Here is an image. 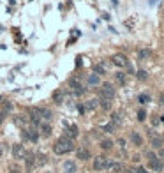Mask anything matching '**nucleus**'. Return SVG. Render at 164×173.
Listing matches in <instances>:
<instances>
[{"instance_id":"obj_11","label":"nucleus","mask_w":164,"mask_h":173,"mask_svg":"<svg viewBox=\"0 0 164 173\" xmlns=\"http://www.w3.org/2000/svg\"><path fill=\"white\" fill-rule=\"evenodd\" d=\"M67 136H69V138H76V136H78V127H76V125H71V127L67 129Z\"/></svg>"},{"instance_id":"obj_27","label":"nucleus","mask_w":164,"mask_h":173,"mask_svg":"<svg viewBox=\"0 0 164 173\" xmlns=\"http://www.w3.org/2000/svg\"><path fill=\"white\" fill-rule=\"evenodd\" d=\"M11 173H19V170L16 166H11Z\"/></svg>"},{"instance_id":"obj_16","label":"nucleus","mask_w":164,"mask_h":173,"mask_svg":"<svg viewBox=\"0 0 164 173\" xmlns=\"http://www.w3.org/2000/svg\"><path fill=\"white\" fill-rule=\"evenodd\" d=\"M88 83H90V85H99V76H97V74L88 76Z\"/></svg>"},{"instance_id":"obj_4","label":"nucleus","mask_w":164,"mask_h":173,"mask_svg":"<svg viewBox=\"0 0 164 173\" xmlns=\"http://www.w3.org/2000/svg\"><path fill=\"white\" fill-rule=\"evenodd\" d=\"M108 164H109V161H108V157H95V161H94V168L95 170H104V168H108Z\"/></svg>"},{"instance_id":"obj_32","label":"nucleus","mask_w":164,"mask_h":173,"mask_svg":"<svg viewBox=\"0 0 164 173\" xmlns=\"http://www.w3.org/2000/svg\"><path fill=\"white\" fill-rule=\"evenodd\" d=\"M0 124H2V115H0Z\"/></svg>"},{"instance_id":"obj_14","label":"nucleus","mask_w":164,"mask_h":173,"mask_svg":"<svg viewBox=\"0 0 164 173\" xmlns=\"http://www.w3.org/2000/svg\"><path fill=\"white\" fill-rule=\"evenodd\" d=\"M132 141H134V145H138V147H140V145L143 143L141 136H140V134H136V133H132Z\"/></svg>"},{"instance_id":"obj_10","label":"nucleus","mask_w":164,"mask_h":173,"mask_svg":"<svg viewBox=\"0 0 164 173\" xmlns=\"http://www.w3.org/2000/svg\"><path fill=\"white\" fill-rule=\"evenodd\" d=\"M25 159H27V166H28V170H30V168L36 164V155H34V154H27Z\"/></svg>"},{"instance_id":"obj_21","label":"nucleus","mask_w":164,"mask_h":173,"mask_svg":"<svg viewBox=\"0 0 164 173\" xmlns=\"http://www.w3.org/2000/svg\"><path fill=\"white\" fill-rule=\"evenodd\" d=\"M53 97H55V102H62V92H55Z\"/></svg>"},{"instance_id":"obj_22","label":"nucleus","mask_w":164,"mask_h":173,"mask_svg":"<svg viewBox=\"0 0 164 173\" xmlns=\"http://www.w3.org/2000/svg\"><path fill=\"white\" fill-rule=\"evenodd\" d=\"M102 108H104V110H109V108H111V102H109V99H104V101H102Z\"/></svg>"},{"instance_id":"obj_6","label":"nucleus","mask_w":164,"mask_h":173,"mask_svg":"<svg viewBox=\"0 0 164 173\" xmlns=\"http://www.w3.org/2000/svg\"><path fill=\"white\" fill-rule=\"evenodd\" d=\"M111 60H113V64L118 65V67H125V65H127V57H125V55H120V53H118V55H115Z\"/></svg>"},{"instance_id":"obj_12","label":"nucleus","mask_w":164,"mask_h":173,"mask_svg":"<svg viewBox=\"0 0 164 173\" xmlns=\"http://www.w3.org/2000/svg\"><path fill=\"white\" fill-rule=\"evenodd\" d=\"M152 145H154L155 148H161V147H163V140H161V138H157V136H154V140H152Z\"/></svg>"},{"instance_id":"obj_1","label":"nucleus","mask_w":164,"mask_h":173,"mask_svg":"<svg viewBox=\"0 0 164 173\" xmlns=\"http://www.w3.org/2000/svg\"><path fill=\"white\" fill-rule=\"evenodd\" d=\"M53 150H55V154H67V152L74 150L73 140H71V138H60V140L55 143Z\"/></svg>"},{"instance_id":"obj_24","label":"nucleus","mask_w":164,"mask_h":173,"mask_svg":"<svg viewBox=\"0 0 164 173\" xmlns=\"http://www.w3.org/2000/svg\"><path fill=\"white\" fill-rule=\"evenodd\" d=\"M138 78L140 79H146V73L145 71H138Z\"/></svg>"},{"instance_id":"obj_29","label":"nucleus","mask_w":164,"mask_h":173,"mask_svg":"<svg viewBox=\"0 0 164 173\" xmlns=\"http://www.w3.org/2000/svg\"><path fill=\"white\" fill-rule=\"evenodd\" d=\"M161 157H164V147H161Z\"/></svg>"},{"instance_id":"obj_2","label":"nucleus","mask_w":164,"mask_h":173,"mask_svg":"<svg viewBox=\"0 0 164 173\" xmlns=\"http://www.w3.org/2000/svg\"><path fill=\"white\" fill-rule=\"evenodd\" d=\"M148 166H150L152 170H155V172H161V170H163V164L159 163V159L154 154H150V152H148Z\"/></svg>"},{"instance_id":"obj_7","label":"nucleus","mask_w":164,"mask_h":173,"mask_svg":"<svg viewBox=\"0 0 164 173\" xmlns=\"http://www.w3.org/2000/svg\"><path fill=\"white\" fill-rule=\"evenodd\" d=\"M64 170H65V173H74L76 172V164L73 161H65L64 163Z\"/></svg>"},{"instance_id":"obj_5","label":"nucleus","mask_w":164,"mask_h":173,"mask_svg":"<svg viewBox=\"0 0 164 173\" xmlns=\"http://www.w3.org/2000/svg\"><path fill=\"white\" fill-rule=\"evenodd\" d=\"M13 155H14L16 159H25V155H27V152H25L23 145H19V143H16V145L13 147Z\"/></svg>"},{"instance_id":"obj_17","label":"nucleus","mask_w":164,"mask_h":173,"mask_svg":"<svg viewBox=\"0 0 164 173\" xmlns=\"http://www.w3.org/2000/svg\"><path fill=\"white\" fill-rule=\"evenodd\" d=\"M101 147H102V148H111V147H113V141H109V140H102V141H101Z\"/></svg>"},{"instance_id":"obj_3","label":"nucleus","mask_w":164,"mask_h":173,"mask_svg":"<svg viewBox=\"0 0 164 173\" xmlns=\"http://www.w3.org/2000/svg\"><path fill=\"white\" fill-rule=\"evenodd\" d=\"M101 96L106 97V99H113V97H115V88H113L109 83H104L102 88H101Z\"/></svg>"},{"instance_id":"obj_15","label":"nucleus","mask_w":164,"mask_h":173,"mask_svg":"<svg viewBox=\"0 0 164 173\" xmlns=\"http://www.w3.org/2000/svg\"><path fill=\"white\" fill-rule=\"evenodd\" d=\"M94 73H97V76H101V74H104V67L101 64H97V65H94Z\"/></svg>"},{"instance_id":"obj_20","label":"nucleus","mask_w":164,"mask_h":173,"mask_svg":"<svg viewBox=\"0 0 164 173\" xmlns=\"http://www.w3.org/2000/svg\"><path fill=\"white\" fill-rule=\"evenodd\" d=\"M148 101H150V96H148V94H141V96H140V102H148Z\"/></svg>"},{"instance_id":"obj_31","label":"nucleus","mask_w":164,"mask_h":173,"mask_svg":"<svg viewBox=\"0 0 164 173\" xmlns=\"http://www.w3.org/2000/svg\"><path fill=\"white\" fill-rule=\"evenodd\" d=\"M0 157H2V147H0Z\"/></svg>"},{"instance_id":"obj_9","label":"nucleus","mask_w":164,"mask_h":173,"mask_svg":"<svg viewBox=\"0 0 164 173\" xmlns=\"http://www.w3.org/2000/svg\"><path fill=\"white\" fill-rule=\"evenodd\" d=\"M108 170L109 172H113V173H118L120 170H122V164H120V163H109Z\"/></svg>"},{"instance_id":"obj_8","label":"nucleus","mask_w":164,"mask_h":173,"mask_svg":"<svg viewBox=\"0 0 164 173\" xmlns=\"http://www.w3.org/2000/svg\"><path fill=\"white\" fill-rule=\"evenodd\" d=\"M78 157H79L81 161H87V159H90V152H88L87 148H79V150H78Z\"/></svg>"},{"instance_id":"obj_30","label":"nucleus","mask_w":164,"mask_h":173,"mask_svg":"<svg viewBox=\"0 0 164 173\" xmlns=\"http://www.w3.org/2000/svg\"><path fill=\"white\" fill-rule=\"evenodd\" d=\"M111 4H113V5H117V4H118V0H111Z\"/></svg>"},{"instance_id":"obj_26","label":"nucleus","mask_w":164,"mask_h":173,"mask_svg":"<svg viewBox=\"0 0 164 173\" xmlns=\"http://www.w3.org/2000/svg\"><path fill=\"white\" fill-rule=\"evenodd\" d=\"M117 79H118V81H122V83L125 81V78H124V74H118V76H117Z\"/></svg>"},{"instance_id":"obj_25","label":"nucleus","mask_w":164,"mask_h":173,"mask_svg":"<svg viewBox=\"0 0 164 173\" xmlns=\"http://www.w3.org/2000/svg\"><path fill=\"white\" fill-rule=\"evenodd\" d=\"M95 106H97V102H95V101H90V102L87 104V108H88V110H92V108H95Z\"/></svg>"},{"instance_id":"obj_28","label":"nucleus","mask_w":164,"mask_h":173,"mask_svg":"<svg viewBox=\"0 0 164 173\" xmlns=\"http://www.w3.org/2000/svg\"><path fill=\"white\" fill-rule=\"evenodd\" d=\"M134 173H146V170H145V168H138Z\"/></svg>"},{"instance_id":"obj_19","label":"nucleus","mask_w":164,"mask_h":173,"mask_svg":"<svg viewBox=\"0 0 164 173\" xmlns=\"http://www.w3.org/2000/svg\"><path fill=\"white\" fill-rule=\"evenodd\" d=\"M138 57L141 58V60H145V58H148V57H150V50H141Z\"/></svg>"},{"instance_id":"obj_18","label":"nucleus","mask_w":164,"mask_h":173,"mask_svg":"<svg viewBox=\"0 0 164 173\" xmlns=\"http://www.w3.org/2000/svg\"><path fill=\"white\" fill-rule=\"evenodd\" d=\"M44 163H46V155H42V154L36 155V164H44Z\"/></svg>"},{"instance_id":"obj_23","label":"nucleus","mask_w":164,"mask_h":173,"mask_svg":"<svg viewBox=\"0 0 164 173\" xmlns=\"http://www.w3.org/2000/svg\"><path fill=\"white\" fill-rule=\"evenodd\" d=\"M145 117H146V113H145V110H141V111H140V113H138V118H140V120H141V122H143V120H145Z\"/></svg>"},{"instance_id":"obj_13","label":"nucleus","mask_w":164,"mask_h":173,"mask_svg":"<svg viewBox=\"0 0 164 173\" xmlns=\"http://www.w3.org/2000/svg\"><path fill=\"white\" fill-rule=\"evenodd\" d=\"M41 129H42V131H41V133H42V136H50V134H51V127H50L48 124H44Z\"/></svg>"}]
</instances>
